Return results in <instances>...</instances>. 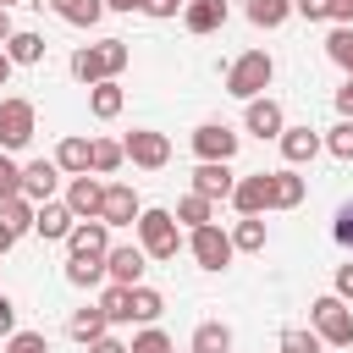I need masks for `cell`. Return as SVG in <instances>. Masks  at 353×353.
I'll list each match as a JSON object with an SVG mask.
<instances>
[{"label": "cell", "instance_id": "43", "mask_svg": "<svg viewBox=\"0 0 353 353\" xmlns=\"http://www.w3.org/2000/svg\"><path fill=\"white\" fill-rule=\"evenodd\" d=\"M336 298L353 303V254H347V265H336Z\"/></svg>", "mask_w": 353, "mask_h": 353}, {"label": "cell", "instance_id": "42", "mask_svg": "<svg viewBox=\"0 0 353 353\" xmlns=\"http://www.w3.org/2000/svg\"><path fill=\"white\" fill-rule=\"evenodd\" d=\"M292 11L303 22H331V0H292Z\"/></svg>", "mask_w": 353, "mask_h": 353}, {"label": "cell", "instance_id": "25", "mask_svg": "<svg viewBox=\"0 0 353 353\" xmlns=\"http://www.w3.org/2000/svg\"><path fill=\"white\" fill-rule=\"evenodd\" d=\"M270 199H276V210H298L303 204V176L287 165V171H270Z\"/></svg>", "mask_w": 353, "mask_h": 353}, {"label": "cell", "instance_id": "16", "mask_svg": "<svg viewBox=\"0 0 353 353\" xmlns=\"http://www.w3.org/2000/svg\"><path fill=\"white\" fill-rule=\"evenodd\" d=\"M55 165H61L66 176H83V171H94V138H83V132H66V138L55 143Z\"/></svg>", "mask_w": 353, "mask_h": 353}, {"label": "cell", "instance_id": "5", "mask_svg": "<svg viewBox=\"0 0 353 353\" xmlns=\"http://www.w3.org/2000/svg\"><path fill=\"white\" fill-rule=\"evenodd\" d=\"M33 132H39V110H33V99H22V94L0 99V149L17 154V149L33 143Z\"/></svg>", "mask_w": 353, "mask_h": 353}, {"label": "cell", "instance_id": "22", "mask_svg": "<svg viewBox=\"0 0 353 353\" xmlns=\"http://www.w3.org/2000/svg\"><path fill=\"white\" fill-rule=\"evenodd\" d=\"M61 22H72V28H94L99 17H105V0H44Z\"/></svg>", "mask_w": 353, "mask_h": 353}, {"label": "cell", "instance_id": "8", "mask_svg": "<svg viewBox=\"0 0 353 353\" xmlns=\"http://www.w3.org/2000/svg\"><path fill=\"white\" fill-rule=\"evenodd\" d=\"M237 143H243V138H237L226 121H199V127H193V154H199V160H232Z\"/></svg>", "mask_w": 353, "mask_h": 353}, {"label": "cell", "instance_id": "9", "mask_svg": "<svg viewBox=\"0 0 353 353\" xmlns=\"http://www.w3.org/2000/svg\"><path fill=\"white\" fill-rule=\"evenodd\" d=\"M66 204H72V215H77V221H99V210H105V182H99L94 171L66 176Z\"/></svg>", "mask_w": 353, "mask_h": 353}, {"label": "cell", "instance_id": "27", "mask_svg": "<svg viewBox=\"0 0 353 353\" xmlns=\"http://www.w3.org/2000/svg\"><path fill=\"white\" fill-rule=\"evenodd\" d=\"M232 243H237V254H265L270 232H265V221H259V215H243V221L232 226Z\"/></svg>", "mask_w": 353, "mask_h": 353}, {"label": "cell", "instance_id": "32", "mask_svg": "<svg viewBox=\"0 0 353 353\" xmlns=\"http://www.w3.org/2000/svg\"><path fill=\"white\" fill-rule=\"evenodd\" d=\"M243 11H248L254 28H281V22L292 17V0H248Z\"/></svg>", "mask_w": 353, "mask_h": 353}, {"label": "cell", "instance_id": "4", "mask_svg": "<svg viewBox=\"0 0 353 353\" xmlns=\"http://www.w3.org/2000/svg\"><path fill=\"white\" fill-rule=\"evenodd\" d=\"M309 325L320 331L325 347H353V309H347V298H336V292L314 298L309 303Z\"/></svg>", "mask_w": 353, "mask_h": 353}, {"label": "cell", "instance_id": "14", "mask_svg": "<svg viewBox=\"0 0 353 353\" xmlns=\"http://www.w3.org/2000/svg\"><path fill=\"white\" fill-rule=\"evenodd\" d=\"M143 259H149L143 243H121V248L105 254V276L121 281V287H138V281H143Z\"/></svg>", "mask_w": 353, "mask_h": 353}, {"label": "cell", "instance_id": "36", "mask_svg": "<svg viewBox=\"0 0 353 353\" xmlns=\"http://www.w3.org/2000/svg\"><path fill=\"white\" fill-rule=\"evenodd\" d=\"M325 55H331L342 72H353V28H342V22H336V28H331V39H325Z\"/></svg>", "mask_w": 353, "mask_h": 353}, {"label": "cell", "instance_id": "30", "mask_svg": "<svg viewBox=\"0 0 353 353\" xmlns=\"http://www.w3.org/2000/svg\"><path fill=\"white\" fill-rule=\"evenodd\" d=\"M33 215H39V204H33V199H22V193H17V199H0V221H6L17 237H22V232H33Z\"/></svg>", "mask_w": 353, "mask_h": 353}, {"label": "cell", "instance_id": "29", "mask_svg": "<svg viewBox=\"0 0 353 353\" xmlns=\"http://www.w3.org/2000/svg\"><path fill=\"white\" fill-rule=\"evenodd\" d=\"M99 309L110 314V325H127V320H132V287H121V281H110V287L99 292Z\"/></svg>", "mask_w": 353, "mask_h": 353}, {"label": "cell", "instance_id": "15", "mask_svg": "<svg viewBox=\"0 0 353 353\" xmlns=\"http://www.w3.org/2000/svg\"><path fill=\"white\" fill-rule=\"evenodd\" d=\"M232 188H237L232 160H199V171H193V193H204V199H232Z\"/></svg>", "mask_w": 353, "mask_h": 353}, {"label": "cell", "instance_id": "13", "mask_svg": "<svg viewBox=\"0 0 353 353\" xmlns=\"http://www.w3.org/2000/svg\"><path fill=\"white\" fill-rule=\"evenodd\" d=\"M243 127H248L254 138H281V132H287V116H281V105H276L270 94H259V99H248Z\"/></svg>", "mask_w": 353, "mask_h": 353}, {"label": "cell", "instance_id": "28", "mask_svg": "<svg viewBox=\"0 0 353 353\" xmlns=\"http://www.w3.org/2000/svg\"><path fill=\"white\" fill-rule=\"evenodd\" d=\"M66 281H72V287H99V281H105V259L72 254V259H66Z\"/></svg>", "mask_w": 353, "mask_h": 353}, {"label": "cell", "instance_id": "45", "mask_svg": "<svg viewBox=\"0 0 353 353\" xmlns=\"http://www.w3.org/2000/svg\"><path fill=\"white\" fill-rule=\"evenodd\" d=\"M11 331H17V303L0 292V336H11Z\"/></svg>", "mask_w": 353, "mask_h": 353}, {"label": "cell", "instance_id": "24", "mask_svg": "<svg viewBox=\"0 0 353 353\" xmlns=\"http://www.w3.org/2000/svg\"><path fill=\"white\" fill-rule=\"evenodd\" d=\"M66 331H72V342H83V347H88L94 336H105V331H110V314H105L99 303H94V309H77V314L66 320Z\"/></svg>", "mask_w": 353, "mask_h": 353}, {"label": "cell", "instance_id": "33", "mask_svg": "<svg viewBox=\"0 0 353 353\" xmlns=\"http://www.w3.org/2000/svg\"><path fill=\"white\" fill-rule=\"evenodd\" d=\"M160 314H165V298H160L154 287L138 281V287H132V320H138V325H154Z\"/></svg>", "mask_w": 353, "mask_h": 353}, {"label": "cell", "instance_id": "46", "mask_svg": "<svg viewBox=\"0 0 353 353\" xmlns=\"http://www.w3.org/2000/svg\"><path fill=\"white\" fill-rule=\"evenodd\" d=\"M88 353H127V342H116V336L105 331V336H94V342H88Z\"/></svg>", "mask_w": 353, "mask_h": 353}, {"label": "cell", "instance_id": "35", "mask_svg": "<svg viewBox=\"0 0 353 353\" xmlns=\"http://www.w3.org/2000/svg\"><path fill=\"white\" fill-rule=\"evenodd\" d=\"M325 342H320V331L314 325H292V331H281V353H320Z\"/></svg>", "mask_w": 353, "mask_h": 353}, {"label": "cell", "instance_id": "10", "mask_svg": "<svg viewBox=\"0 0 353 353\" xmlns=\"http://www.w3.org/2000/svg\"><path fill=\"white\" fill-rule=\"evenodd\" d=\"M232 210H237V215H265V210H276V199H270V171L237 176V188H232Z\"/></svg>", "mask_w": 353, "mask_h": 353}, {"label": "cell", "instance_id": "6", "mask_svg": "<svg viewBox=\"0 0 353 353\" xmlns=\"http://www.w3.org/2000/svg\"><path fill=\"white\" fill-rule=\"evenodd\" d=\"M188 254L199 259V270H226L232 254H237V243H232V232H221V226L210 221V226H193V232H188Z\"/></svg>", "mask_w": 353, "mask_h": 353}, {"label": "cell", "instance_id": "51", "mask_svg": "<svg viewBox=\"0 0 353 353\" xmlns=\"http://www.w3.org/2000/svg\"><path fill=\"white\" fill-rule=\"evenodd\" d=\"M11 33H17V28H11V11H6V6H0V44H6V39H11Z\"/></svg>", "mask_w": 353, "mask_h": 353}, {"label": "cell", "instance_id": "50", "mask_svg": "<svg viewBox=\"0 0 353 353\" xmlns=\"http://www.w3.org/2000/svg\"><path fill=\"white\" fill-rule=\"evenodd\" d=\"M11 248H17V232H11L6 221H0V254H11Z\"/></svg>", "mask_w": 353, "mask_h": 353}, {"label": "cell", "instance_id": "12", "mask_svg": "<svg viewBox=\"0 0 353 353\" xmlns=\"http://www.w3.org/2000/svg\"><path fill=\"white\" fill-rule=\"evenodd\" d=\"M72 226H77V215H72V204H66V199H44V204H39V215H33V232H39L44 243H66V237H72Z\"/></svg>", "mask_w": 353, "mask_h": 353}, {"label": "cell", "instance_id": "39", "mask_svg": "<svg viewBox=\"0 0 353 353\" xmlns=\"http://www.w3.org/2000/svg\"><path fill=\"white\" fill-rule=\"evenodd\" d=\"M6 353H50V342H44V331H11Z\"/></svg>", "mask_w": 353, "mask_h": 353}, {"label": "cell", "instance_id": "19", "mask_svg": "<svg viewBox=\"0 0 353 353\" xmlns=\"http://www.w3.org/2000/svg\"><path fill=\"white\" fill-rule=\"evenodd\" d=\"M66 248H72V254H94V259H105V254H110V221H77L72 237H66Z\"/></svg>", "mask_w": 353, "mask_h": 353}, {"label": "cell", "instance_id": "23", "mask_svg": "<svg viewBox=\"0 0 353 353\" xmlns=\"http://www.w3.org/2000/svg\"><path fill=\"white\" fill-rule=\"evenodd\" d=\"M0 50H6L17 66H39V61H44V33H28V28H17V33H11Z\"/></svg>", "mask_w": 353, "mask_h": 353}, {"label": "cell", "instance_id": "55", "mask_svg": "<svg viewBox=\"0 0 353 353\" xmlns=\"http://www.w3.org/2000/svg\"><path fill=\"white\" fill-rule=\"evenodd\" d=\"M188 353H193V347H188Z\"/></svg>", "mask_w": 353, "mask_h": 353}, {"label": "cell", "instance_id": "53", "mask_svg": "<svg viewBox=\"0 0 353 353\" xmlns=\"http://www.w3.org/2000/svg\"><path fill=\"white\" fill-rule=\"evenodd\" d=\"M0 6H17V0H0Z\"/></svg>", "mask_w": 353, "mask_h": 353}, {"label": "cell", "instance_id": "38", "mask_svg": "<svg viewBox=\"0 0 353 353\" xmlns=\"http://www.w3.org/2000/svg\"><path fill=\"white\" fill-rule=\"evenodd\" d=\"M325 149H331L336 160H353V116H342V121L325 132Z\"/></svg>", "mask_w": 353, "mask_h": 353}, {"label": "cell", "instance_id": "47", "mask_svg": "<svg viewBox=\"0 0 353 353\" xmlns=\"http://www.w3.org/2000/svg\"><path fill=\"white\" fill-rule=\"evenodd\" d=\"M331 22H342V28H353V0H331Z\"/></svg>", "mask_w": 353, "mask_h": 353}, {"label": "cell", "instance_id": "41", "mask_svg": "<svg viewBox=\"0 0 353 353\" xmlns=\"http://www.w3.org/2000/svg\"><path fill=\"white\" fill-rule=\"evenodd\" d=\"M331 237H336V243H342V248L353 254V199H347V204L336 210V221H331Z\"/></svg>", "mask_w": 353, "mask_h": 353}, {"label": "cell", "instance_id": "37", "mask_svg": "<svg viewBox=\"0 0 353 353\" xmlns=\"http://www.w3.org/2000/svg\"><path fill=\"white\" fill-rule=\"evenodd\" d=\"M127 353H176V342H171L160 325H143V331L127 342Z\"/></svg>", "mask_w": 353, "mask_h": 353}, {"label": "cell", "instance_id": "54", "mask_svg": "<svg viewBox=\"0 0 353 353\" xmlns=\"http://www.w3.org/2000/svg\"><path fill=\"white\" fill-rule=\"evenodd\" d=\"M39 6H44V0H39Z\"/></svg>", "mask_w": 353, "mask_h": 353}, {"label": "cell", "instance_id": "20", "mask_svg": "<svg viewBox=\"0 0 353 353\" xmlns=\"http://www.w3.org/2000/svg\"><path fill=\"white\" fill-rule=\"evenodd\" d=\"M182 22H188V33H215L226 22V0H188Z\"/></svg>", "mask_w": 353, "mask_h": 353}, {"label": "cell", "instance_id": "1", "mask_svg": "<svg viewBox=\"0 0 353 353\" xmlns=\"http://www.w3.org/2000/svg\"><path fill=\"white\" fill-rule=\"evenodd\" d=\"M127 61H132L127 39H99V44L72 50V77L94 88V83H105V77H121V72H127Z\"/></svg>", "mask_w": 353, "mask_h": 353}, {"label": "cell", "instance_id": "31", "mask_svg": "<svg viewBox=\"0 0 353 353\" xmlns=\"http://www.w3.org/2000/svg\"><path fill=\"white\" fill-rule=\"evenodd\" d=\"M193 353H232V325L204 320V325L193 331Z\"/></svg>", "mask_w": 353, "mask_h": 353}, {"label": "cell", "instance_id": "44", "mask_svg": "<svg viewBox=\"0 0 353 353\" xmlns=\"http://www.w3.org/2000/svg\"><path fill=\"white\" fill-rule=\"evenodd\" d=\"M182 6H188V0H149V6H143V11H149V17H160V22H165V17H176V11H182Z\"/></svg>", "mask_w": 353, "mask_h": 353}, {"label": "cell", "instance_id": "3", "mask_svg": "<svg viewBox=\"0 0 353 353\" xmlns=\"http://www.w3.org/2000/svg\"><path fill=\"white\" fill-rule=\"evenodd\" d=\"M138 243H143L149 259H176V248L188 243L176 210H143V215H138Z\"/></svg>", "mask_w": 353, "mask_h": 353}, {"label": "cell", "instance_id": "21", "mask_svg": "<svg viewBox=\"0 0 353 353\" xmlns=\"http://www.w3.org/2000/svg\"><path fill=\"white\" fill-rule=\"evenodd\" d=\"M121 105H127V94H121V83H116V77H105V83H94V88H88V110H94L99 121H116V116H121Z\"/></svg>", "mask_w": 353, "mask_h": 353}, {"label": "cell", "instance_id": "52", "mask_svg": "<svg viewBox=\"0 0 353 353\" xmlns=\"http://www.w3.org/2000/svg\"><path fill=\"white\" fill-rule=\"evenodd\" d=\"M11 66H17V61H11V55H6V50H0V88H6V83H11Z\"/></svg>", "mask_w": 353, "mask_h": 353}, {"label": "cell", "instance_id": "48", "mask_svg": "<svg viewBox=\"0 0 353 353\" xmlns=\"http://www.w3.org/2000/svg\"><path fill=\"white\" fill-rule=\"evenodd\" d=\"M336 110H342V116H353V72H347V83L336 88Z\"/></svg>", "mask_w": 353, "mask_h": 353}, {"label": "cell", "instance_id": "17", "mask_svg": "<svg viewBox=\"0 0 353 353\" xmlns=\"http://www.w3.org/2000/svg\"><path fill=\"white\" fill-rule=\"evenodd\" d=\"M55 182H61V165L55 160H28L22 165V199L44 204V199H55Z\"/></svg>", "mask_w": 353, "mask_h": 353}, {"label": "cell", "instance_id": "11", "mask_svg": "<svg viewBox=\"0 0 353 353\" xmlns=\"http://www.w3.org/2000/svg\"><path fill=\"white\" fill-rule=\"evenodd\" d=\"M138 215H143V199L132 193V182H105V210H99V221H110V226H138Z\"/></svg>", "mask_w": 353, "mask_h": 353}, {"label": "cell", "instance_id": "49", "mask_svg": "<svg viewBox=\"0 0 353 353\" xmlns=\"http://www.w3.org/2000/svg\"><path fill=\"white\" fill-rule=\"evenodd\" d=\"M149 0H105V11H143Z\"/></svg>", "mask_w": 353, "mask_h": 353}, {"label": "cell", "instance_id": "7", "mask_svg": "<svg viewBox=\"0 0 353 353\" xmlns=\"http://www.w3.org/2000/svg\"><path fill=\"white\" fill-rule=\"evenodd\" d=\"M121 149H127V160H132L138 171H160V165L171 160V138L154 132V127H132V132L121 138Z\"/></svg>", "mask_w": 353, "mask_h": 353}, {"label": "cell", "instance_id": "18", "mask_svg": "<svg viewBox=\"0 0 353 353\" xmlns=\"http://www.w3.org/2000/svg\"><path fill=\"white\" fill-rule=\"evenodd\" d=\"M276 143H281V154H287V165H309V160H314V154L325 149V138H320L314 127H287V132H281Z\"/></svg>", "mask_w": 353, "mask_h": 353}, {"label": "cell", "instance_id": "34", "mask_svg": "<svg viewBox=\"0 0 353 353\" xmlns=\"http://www.w3.org/2000/svg\"><path fill=\"white\" fill-rule=\"evenodd\" d=\"M121 160H127V149H121V143H110V138H94V176H110V171H121Z\"/></svg>", "mask_w": 353, "mask_h": 353}, {"label": "cell", "instance_id": "40", "mask_svg": "<svg viewBox=\"0 0 353 353\" xmlns=\"http://www.w3.org/2000/svg\"><path fill=\"white\" fill-rule=\"evenodd\" d=\"M17 193H22V165L0 149V199H17Z\"/></svg>", "mask_w": 353, "mask_h": 353}, {"label": "cell", "instance_id": "26", "mask_svg": "<svg viewBox=\"0 0 353 353\" xmlns=\"http://www.w3.org/2000/svg\"><path fill=\"white\" fill-rule=\"evenodd\" d=\"M176 221L193 232V226H210L215 221V199H204V193H182L176 199Z\"/></svg>", "mask_w": 353, "mask_h": 353}, {"label": "cell", "instance_id": "2", "mask_svg": "<svg viewBox=\"0 0 353 353\" xmlns=\"http://www.w3.org/2000/svg\"><path fill=\"white\" fill-rule=\"evenodd\" d=\"M270 77H276V61H270L265 50H243V55L226 66V94L248 105V99H259V94L270 88Z\"/></svg>", "mask_w": 353, "mask_h": 353}]
</instances>
